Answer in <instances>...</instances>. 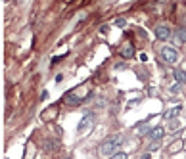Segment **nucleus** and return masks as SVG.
Listing matches in <instances>:
<instances>
[{"label": "nucleus", "mask_w": 186, "mask_h": 159, "mask_svg": "<svg viewBox=\"0 0 186 159\" xmlns=\"http://www.w3.org/2000/svg\"><path fill=\"white\" fill-rule=\"evenodd\" d=\"M123 144L121 136H113V138L106 140L104 144L100 146V153L102 155H110V153H117V150H119V146Z\"/></svg>", "instance_id": "nucleus-1"}, {"label": "nucleus", "mask_w": 186, "mask_h": 159, "mask_svg": "<svg viewBox=\"0 0 186 159\" xmlns=\"http://www.w3.org/2000/svg\"><path fill=\"white\" fill-rule=\"evenodd\" d=\"M161 58H163V61H167V63H175L178 60V52H177V48H173V46H163L161 48Z\"/></svg>", "instance_id": "nucleus-2"}, {"label": "nucleus", "mask_w": 186, "mask_h": 159, "mask_svg": "<svg viewBox=\"0 0 186 159\" xmlns=\"http://www.w3.org/2000/svg\"><path fill=\"white\" fill-rule=\"evenodd\" d=\"M92 123H94V115H90V113L85 115V117H82V121L79 123V129H77V130H79V134H85V132L90 129Z\"/></svg>", "instance_id": "nucleus-3"}, {"label": "nucleus", "mask_w": 186, "mask_h": 159, "mask_svg": "<svg viewBox=\"0 0 186 159\" xmlns=\"http://www.w3.org/2000/svg\"><path fill=\"white\" fill-rule=\"evenodd\" d=\"M156 36L159 40H167L169 36H171V31L167 27H163V25H159V27H156Z\"/></svg>", "instance_id": "nucleus-4"}, {"label": "nucleus", "mask_w": 186, "mask_h": 159, "mask_svg": "<svg viewBox=\"0 0 186 159\" xmlns=\"http://www.w3.org/2000/svg\"><path fill=\"white\" fill-rule=\"evenodd\" d=\"M163 134H165V130L161 129V126H156V129H152V130H150V136H152V138L156 140V142L161 140V138H163Z\"/></svg>", "instance_id": "nucleus-5"}, {"label": "nucleus", "mask_w": 186, "mask_h": 159, "mask_svg": "<svg viewBox=\"0 0 186 159\" xmlns=\"http://www.w3.org/2000/svg\"><path fill=\"white\" fill-rule=\"evenodd\" d=\"M175 81H177L178 84L186 83V71H182V69H177V71H175Z\"/></svg>", "instance_id": "nucleus-6"}, {"label": "nucleus", "mask_w": 186, "mask_h": 159, "mask_svg": "<svg viewBox=\"0 0 186 159\" xmlns=\"http://www.w3.org/2000/svg\"><path fill=\"white\" fill-rule=\"evenodd\" d=\"M178 113H180V105H177V108H173V109H169L167 113H165V119H175Z\"/></svg>", "instance_id": "nucleus-7"}, {"label": "nucleus", "mask_w": 186, "mask_h": 159, "mask_svg": "<svg viewBox=\"0 0 186 159\" xmlns=\"http://www.w3.org/2000/svg\"><path fill=\"white\" fill-rule=\"evenodd\" d=\"M177 42H178V44L186 42V29H184V27H180V29L177 31Z\"/></svg>", "instance_id": "nucleus-8"}, {"label": "nucleus", "mask_w": 186, "mask_h": 159, "mask_svg": "<svg viewBox=\"0 0 186 159\" xmlns=\"http://www.w3.org/2000/svg\"><path fill=\"white\" fill-rule=\"evenodd\" d=\"M121 54H123V56H125V58H131V56L134 54V50H132V46H131V44H127V46H125V48H123V50H121Z\"/></svg>", "instance_id": "nucleus-9"}, {"label": "nucleus", "mask_w": 186, "mask_h": 159, "mask_svg": "<svg viewBox=\"0 0 186 159\" xmlns=\"http://www.w3.org/2000/svg\"><path fill=\"white\" fill-rule=\"evenodd\" d=\"M110 159H129V155H127V153H113V155L110 157Z\"/></svg>", "instance_id": "nucleus-10"}, {"label": "nucleus", "mask_w": 186, "mask_h": 159, "mask_svg": "<svg viewBox=\"0 0 186 159\" xmlns=\"http://www.w3.org/2000/svg\"><path fill=\"white\" fill-rule=\"evenodd\" d=\"M157 148H159V142H156V144H152V146H150V150H157Z\"/></svg>", "instance_id": "nucleus-11"}, {"label": "nucleus", "mask_w": 186, "mask_h": 159, "mask_svg": "<svg viewBox=\"0 0 186 159\" xmlns=\"http://www.w3.org/2000/svg\"><path fill=\"white\" fill-rule=\"evenodd\" d=\"M142 159H150V155H148V153H146V155H142Z\"/></svg>", "instance_id": "nucleus-12"}, {"label": "nucleus", "mask_w": 186, "mask_h": 159, "mask_svg": "<svg viewBox=\"0 0 186 159\" xmlns=\"http://www.w3.org/2000/svg\"><path fill=\"white\" fill-rule=\"evenodd\" d=\"M65 159H71V157H65Z\"/></svg>", "instance_id": "nucleus-13"}]
</instances>
